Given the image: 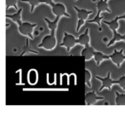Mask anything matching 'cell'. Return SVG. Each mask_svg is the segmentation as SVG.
Returning <instances> with one entry per match:
<instances>
[{"label":"cell","instance_id":"1","mask_svg":"<svg viewBox=\"0 0 125 113\" xmlns=\"http://www.w3.org/2000/svg\"><path fill=\"white\" fill-rule=\"evenodd\" d=\"M55 33L56 31H51L50 35L44 37L42 42L39 45H38V47L43 48L46 50H53L57 44Z\"/></svg>","mask_w":125,"mask_h":113},{"label":"cell","instance_id":"2","mask_svg":"<svg viewBox=\"0 0 125 113\" xmlns=\"http://www.w3.org/2000/svg\"><path fill=\"white\" fill-rule=\"evenodd\" d=\"M18 31L22 35L28 37L30 39H33L32 33L34 28L37 26V24H32L29 22H21L18 24Z\"/></svg>","mask_w":125,"mask_h":113},{"label":"cell","instance_id":"3","mask_svg":"<svg viewBox=\"0 0 125 113\" xmlns=\"http://www.w3.org/2000/svg\"><path fill=\"white\" fill-rule=\"evenodd\" d=\"M74 9L77 12V17H78L79 20L78 21V25L76 28V32H79L81 27L84 25L85 21L87 19L88 16L90 14L93 13V11H87L86 9H81L78 8L76 6H73Z\"/></svg>","mask_w":125,"mask_h":113},{"label":"cell","instance_id":"4","mask_svg":"<svg viewBox=\"0 0 125 113\" xmlns=\"http://www.w3.org/2000/svg\"><path fill=\"white\" fill-rule=\"evenodd\" d=\"M77 40L78 39H76L74 35L68 34L65 32L64 33V37H63L62 42L59 45L61 46L65 47L67 48V52H70L71 49L78 44Z\"/></svg>","mask_w":125,"mask_h":113},{"label":"cell","instance_id":"5","mask_svg":"<svg viewBox=\"0 0 125 113\" xmlns=\"http://www.w3.org/2000/svg\"><path fill=\"white\" fill-rule=\"evenodd\" d=\"M52 12L56 17H62L65 16L67 17H70V15L68 14L66 11V7L62 3H54L51 6Z\"/></svg>","mask_w":125,"mask_h":113},{"label":"cell","instance_id":"6","mask_svg":"<svg viewBox=\"0 0 125 113\" xmlns=\"http://www.w3.org/2000/svg\"><path fill=\"white\" fill-rule=\"evenodd\" d=\"M123 49H122L120 51L115 49L114 53L109 55L111 61L117 66L118 68L120 67L121 64L125 61V55H123Z\"/></svg>","mask_w":125,"mask_h":113},{"label":"cell","instance_id":"7","mask_svg":"<svg viewBox=\"0 0 125 113\" xmlns=\"http://www.w3.org/2000/svg\"><path fill=\"white\" fill-rule=\"evenodd\" d=\"M95 78L97 79H99L100 81H101V83H102V86H101L100 90H99L100 91H101L104 88H107V89H109L111 90V87H112V86L113 84H118V80H112V78H111V72H109L108 74H107V76L106 78H101V77H98V76H96Z\"/></svg>","mask_w":125,"mask_h":113},{"label":"cell","instance_id":"8","mask_svg":"<svg viewBox=\"0 0 125 113\" xmlns=\"http://www.w3.org/2000/svg\"><path fill=\"white\" fill-rule=\"evenodd\" d=\"M104 98L103 97H99L95 93V90L87 92L85 95V104L87 105H91L96 103L98 100H103Z\"/></svg>","mask_w":125,"mask_h":113},{"label":"cell","instance_id":"9","mask_svg":"<svg viewBox=\"0 0 125 113\" xmlns=\"http://www.w3.org/2000/svg\"><path fill=\"white\" fill-rule=\"evenodd\" d=\"M95 51V50H94V48L90 46L89 44H88L84 46V48L81 52V56H84L85 61H89L94 56Z\"/></svg>","mask_w":125,"mask_h":113},{"label":"cell","instance_id":"10","mask_svg":"<svg viewBox=\"0 0 125 113\" xmlns=\"http://www.w3.org/2000/svg\"><path fill=\"white\" fill-rule=\"evenodd\" d=\"M89 28H87L84 34H82L79 35L78 39V40H77L78 44H80V45L84 46L89 44V42H90V37H89Z\"/></svg>","mask_w":125,"mask_h":113},{"label":"cell","instance_id":"11","mask_svg":"<svg viewBox=\"0 0 125 113\" xmlns=\"http://www.w3.org/2000/svg\"><path fill=\"white\" fill-rule=\"evenodd\" d=\"M96 8H97L98 13H101L103 12H107L109 13H111V10L109 8L107 1L106 0H100L96 5Z\"/></svg>","mask_w":125,"mask_h":113},{"label":"cell","instance_id":"12","mask_svg":"<svg viewBox=\"0 0 125 113\" xmlns=\"http://www.w3.org/2000/svg\"><path fill=\"white\" fill-rule=\"evenodd\" d=\"M22 9H23L20 8L18 10V12L15 13H13V14H6V17L7 18H10V19L12 20L13 22H14L15 23H17V24H18L19 23H20L21 22H22L21 21V12Z\"/></svg>","mask_w":125,"mask_h":113},{"label":"cell","instance_id":"13","mask_svg":"<svg viewBox=\"0 0 125 113\" xmlns=\"http://www.w3.org/2000/svg\"><path fill=\"white\" fill-rule=\"evenodd\" d=\"M94 59L96 61V65L98 66H100V64H101V62L102 61H103L105 59H110V56H107V55H104L103 53L100 52V51H95V53H94Z\"/></svg>","mask_w":125,"mask_h":113},{"label":"cell","instance_id":"14","mask_svg":"<svg viewBox=\"0 0 125 113\" xmlns=\"http://www.w3.org/2000/svg\"><path fill=\"white\" fill-rule=\"evenodd\" d=\"M28 53L37 54V55L39 54V52H38V51H35V50H33V49L32 48L30 44H29V39L27 38L26 40V45H24V46L23 47V48H22V52L21 53L20 56H24V55H25L26 53Z\"/></svg>","mask_w":125,"mask_h":113},{"label":"cell","instance_id":"15","mask_svg":"<svg viewBox=\"0 0 125 113\" xmlns=\"http://www.w3.org/2000/svg\"><path fill=\"white\" fill-rule=\"evenodd\" d=\"M60 17H56V18L54 21L51 22L50 20L48 19L47 18H45V22L47 23L48 24V27L49 29H50L51 31H56V29L57 28V23H58V21L59 20Z\"/></svg>","mask_w":125,"mask_h":113},{"label":"cell","instance_id":"16","mask_svg":"<svg viewBox=\"0 0 125 113\" xmlns=\"http://www.w3.org/2000/svg\"><path fill=\"white\" fill-rule=\"evenodd\" d=\"M118 20H120L119 17H116L113 20L111 21V22H106V21H103L104 23H106L107 25L109 26L110 29L114 31H117L118 28H119V24H118Z\"/></svg>","mask_w":125,"mask_h":113},{"label":"cell","instance_id":"17","mask_svg":"<svg viewBox=\"0 0 125 113\" xmlns=\"http://www.w3.org/2000/svg\"><path fill=\"white\" fill-rule=\"evenodd\" d=\"M114 37L112 39V40L109 42L108 44L107 45V47H109L110 46L112 45L113 44H114L116 42H119L121 40H123V35H121L120 34L118 33L117 32V31H114Z\"/></svg>","mask_w":125,"mask_h":113},{"label":"cell","instance_id":"18","mask_svg":"<svg viewBox=\"0 0 125 113\" xmlns=\"http://www.w3.org/2000/svg\"><path fill=\"white\" fill-rule=\"evenodd\" d=\"M21 1L28 2L31 6V12L32 13L35 7L39 6L41 3H43V0H21Z\"/></svg>","mask_w":125,"mask_h":113},{"label":"cell","instance_id":"19","mask_svg":"<svg viewBox=\"0 0 125 113\" xmlns=\"http://www.w3.org/2000/svg\"><path fill=\"white\" fill-rule=\"evenodd\" d=\"M115 105H125V94H119L118 92H115Z\"/></svg>","mask_w":125,"mask_h":113},{"label":"cell","instance_id":"20","mask_svg":"<svg viewBox=\"0 0 125 113\" xmlns=\"http://www.w3.org/2000/svg\"><path fill=\"white\" fill-rule=\"evenodd\" d=\"M91 78H92L91 73H90L89 70L85 69V84H86V85L89 88H91L92 87L91 83H90Z\"/></svg>","mask_w":125,"mask_h":113},{"label":"cell","instance_id":"21","mask_svg":"<svg viewBox=\"0 0 125 113\" xmlns=\"http://www.w3.org/2000/svg\"><path fill=\"white\" fill-rule=\"evenodd\" d=\"M6 11L11 7H13L16 10H17V0H6Z\"/></svg>","mask_w":125,"mask_h":113},{"label":"cell","instance_id":"22","mask_svg":"<svg viewBox=\"0 0 125 113\" xmlns=\"http://www.w3.org/2000/svg\"><path fill=\"white\" fill-rule=\"evenodd\" d=\"M103 18H104L103 16H101V17H100V13H97L96 15L95 16V18H94V19L90 20H88V22H89V23H96V24H98V25L99 26L101 27V20L103 19Z\"/></svg>","mask_w":125,"mask_h":113},{"label":"cell","instance_id":"23","mask_svg":"<svg viewBox=\"0 0 125 113\" xmlns=\"http://www.w3.org/2000/svg\"><path fill=\"white\" fill-rule=\"evenodd\" d=\"M118 84L120 86L123 90H125V75L122 76L118 80Z\"/></svg>","mask_w":125,"mask_h":113},{"label":"cell","instance_id":"24","mask_svg":"<svg viewBox=\"0 0 125 113\" xmlns=\"http://www.w3.org/2000/svg\"><path fill=\"white\" fill-rule=\"evenodd\" d=\"M43 3H45L46 4L48 5V6H51L54 3V2H53V1H52V0H43Z\"/></svg>","mask_w":125,"mask_h":113},{"label":"cell","instance_id":"25","mask_svg":"<svg viewBox=\"0 0 125 113\" xmlns=\"http://www.w3.org/2000/svg\"><path fill=\"white\" fill-rule=\"evenodd\" d=\"M119 18H120V19H124L125 20V14L123 15L120 16Z\"/></svg>","mask_w":125,"mask_h":113},{"label":"cell","instance_id":"26","mask_svg":"<svg viewBox=\"0 0 125 113\" xmlns=\"http://www.w3.org/2000/svg\"><path fill=\"white\" fill-rule=\"evenodd\" d=\"M123 40L125 42V34L124 35H123Z\"/></svg>","mask_w":125,"mask_h":113},{"label":"cell","instance_id":"27","mask_svg":"<svg viewBox=\"0 0 125 113\" xmlns=\"http://www.w3.org/2000/svg\"><path fill=\"white\" fill-rule=\"evenodd\" d=\"M74 1H77V0H74Z\"/></svg>","mask_w":125,"mask_h":113},{"label":"cell","instance_id":"28","mask_svg":"<svg viewBox=\"0 0 125 113\" xmlns=\"http://www.w3.org/2000/svg\"><path fill=\"white\" fill-rule=\"evenodd\" d=\"M106 1H108V0H106Z\"/></svg>","mask_w":125,"mask_h":113}]
</instances>
